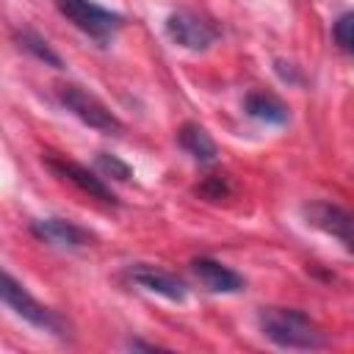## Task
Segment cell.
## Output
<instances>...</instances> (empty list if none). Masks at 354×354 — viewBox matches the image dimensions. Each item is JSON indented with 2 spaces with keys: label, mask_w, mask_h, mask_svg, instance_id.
<instances>
[{
  "label": "cell",
  "mask_w": 354,
  "mask_h": 354,
  "mask_svg": "<svg viewBox=\"0 0 354 354\" xmlns=\"http://www.w3.org/2000/svg\"><path fill=\"white\" fill-rule=\"evenodd\" d=\"M196 191H199L205 199L216 202V199H227L230 191H232V185H230V180H227L224 174H210V177H205V183H202Z\"/></svg>",
  "instance_id": "cell-16"
},
{
  "label": "cell",
  "mask_w": 354,
  "mask_h": 354,
  "mask_svg": "<svg viewBox=\"0 0 354 354\" xmlns=\"http://www.w3.org/2000/svg\"><path fill=\"white\" fill-rule=\"evenodd\" d=\"M177 144H180L194 160H199V163H213L216 155H218L216 141H213L210 133H207L202 124H196V122H185V124L177 130Z\"/></svg>",
  "instance_id": "cell-12"
},
{
  "label": "cell",
  "mask_w": 354,
  "mask_h": 354,
  "mask_svg": "<svg viewBox=\"0 0 354 354\" xmlns=\"http://www.w3.org/2000/svg\"><path fill=\"white\" fill-rule=\"evenodd\" d=\"M274 72H277L285 83H293V86H299V83L304 80L301 72H299V66L290 64V61H285V58H277V61H274Z\"/></svg>",
  "instance_id": "cell-17"
},
{
  "label": "cell",
  "mask_w": 354,
  "mask_h": 354,
  "mask_svg": "<svg viewBox=\"0 0 354 354\" xmlns=\"http://www.w3.org/2000/svg\"><path fill=\"white\" fill-rule=\"evenodd\" d=\"M58 14L72 22L80 33H86L88 39L108 44L122 28H124V17L94 3V0H55Z\"/></svg>",
  "instance_id": "cell-2"
},
{
  "label": "cell",
  "mask_w": 354,
  "mask_h": 354,
  "mask_svg": "<svg viewBox=\"0 0 354 354\" xmlns=\"http://www.w3.org/2000/svg\"><path fill=\"white\" fill-rule=\"evenodd\" d=\"M332 41L337 44V50L343 55L351 53V44H354V14L351 11H343L335 22H332Z\"/></svg>",
  "instance_id": "cell-14"
},
{
  "label": "cell",
  "mask_w": 354,
  "mask_h": 354,
  "mask_svg": "<svg viewBox=\"0 0 354 354\" xmlns=\"http://www.w3.org/2000/svg\"><path fill=\"white\" fill-rule=\"evenodd\" d=\"M97 169H100L105 177H113V180H119V183H127V180L133 177V169H130L122 158H116V155H111V152H97Z\"/></svg>",
  "instance_id": "cell-15"
},
{
  "label": "cell",
  "mask_w": 354,
  "mask_h": 354,
  "mask_svg": "<svg viewBox=\"0 0 354 354\" xmlns=\"http://www.w3.org/2000/svg\"><path fill=\"white\" fill-rule=\"evenodd\" d=\"M166 36L183 50L205 53L218 41L221 28L194 8H177L166 17Z\"/></svg>",
  "instance_id": "cell-5"
},
{
  "label": "cell",
  "mask_w": 354,
  "mask_h": 354,
  "mask_svg": "<svg viewBox=\"0 0 354 354\" xmlns=\"http://www.w3.org/2000/svg\"><path fill=\"white\" fill-rule=\"evenodd\" d=\"M194 274L199 277V282L210 290V293H241L246 288V279L232 271L230 266H224L221 260L213 257H194L191 263Z\"/></svg>",
  "instance_id": "cell-10"
},
{
  "label": "cell",
  "mask_w": 354,
  "mask_h": 354,
  "mask_svg": "<svg viewBox=\"0 0 354 354\" xmlns=\"http://www.w3.org/2000/svg\"><path fill=\"white\" fill-rule=\"evenodd\" d=\"M127 348H133V351H155V348H160V346H155V343H144V340H127Z\"/></svg>",
  "instance_id": "cell-18"
},
{
  "label": "cell",
  "mask_w": 354,
  "mask_h": 354,
  "mask_svg": "<svg viewBox=\"0 0 354 354\" xmlns=\"http://www.w3.org/2000/svg\"><path fill=\"white\" fill-rule=\"evenodd\" d=\"M257 326L279 348L315 351L326 346V335L321 332V326L304 310L296 307H260Z\"/></svg>",
  "instance_id": "cell-1"
},
{
  "label": "cell",
  "mask_w": 354,
  "mask_h": 354,
  "mask_svg": "<svg viewBox=\"0 0 354 354\" xmlns=\"http://www.w3.org/2000/svg\"><path fill=\"white\" fill-rule=\"evenodd\" d=\"M44 163H47V169H50L53 174H58L61 180L72 183V185H75L77 191H83L88 199H97V202H102V205H119V199H116V194L111 191V185H105L102 177H97L91 169L80 166L77 160L47 155Z\"/></svg>",
  "instance_id": "cell-6"
},
{
  "label": "cell",
  "mask_w": 354,
  "mask_h": 354,
  "mask_svg": "<svg viewBox=\"0 0 354 354\" xmlns=\"http://www.w3.org/2000/svg\"><path fill=\"white\" fill-rule=\"evenodd\" d=\"M0 301L8 304L19 318L33 324L36 329H44V332H53V335H61V337L66 335L64 332L66 329L64 318L55 310H50L47 304H41L33 293H28V288L3 268H0Z\"/></svg>",
  "instance_id": "cell-3"
},
{
  "label": "cell",
  "mask_w": 354,
  "mask_h": 354,
  "mask_svg": "<svg viewBox=\"0 0 354 354\" xmlns=\"http://www.w3.org/2000/svg\"><path fill=\"white\" fill-rule=\"evenodd\" d=\"M30 235L47 246H55V249H66V252H75V249H86L94 243V232H88L86 227L69 221V218H58V216H50V218H36L30 221Z\"/></svg>",
  "instance_id": "cell-7"
},
{
  "label": "cell",
  "mask_w": 354,
  "mask_h": 354,
  "mask_svg": "<svg viewBox=\"0 0 354 354\" xmlns=\"http://www.w3.org/2000/svg\"><path fill=\"white\" fill-rule=\"evenodd\" d=\"M243 111H246V116H252L263 124H285L290 119L288 105L271 91H249L243 100Z\"/></svg>",
  "instance_id": "cell-11"
},
{
  "label": "cell",
  "mask_w": 354,
  "mask_h": 354,
  "mask_svg": "<svg viewBox=\"0 0 354 354\" xmlns=\"http://www.w3.org/2000/svg\"><path fill=\"white\" fill-rule=\"evenodd\" d=\"M55 97H58V102H61L75 119H80L83 124H88V127H94V130H100V133H105V136H119V133L124 130L122 122H119V116H116L100 97H94L91 91H86L83 86L64 83V86L55 88Z\"/></svg>",
  "instance_id": "cell-4"
},
{
  "label": "cell",
  "mask_w": 354,
  "mask_h": 354,
  "mask_svg": "<svg viewBox=\"0 0 354 354\" xmlns=\"http://www.w3.org/2000/svg\"><path fill=\"white\" fill-rule=\"evenodd\" d=\"M124 279H130V282L138 285L141 290L158 293V296H163V299H169V301H183L185 293H188L185 282H183L177 274H171V271H166V268H158V266H152V263H130V266L124 268Z\"/></svg>",
  "instance_id": "cell-9"
},
{
  "label": "cell",
  "mask_w": 354,
  "mask_h": 354,
  "mask_svg": "<svg viewBox=\"0 0 354 354\" xmlns=\"http://www.w3.org/2000/svg\"><path fill=\"white\" fill-rule=\"evenodd\" d=\"M14 41H17V47L19 50H25L28 55H33L36 61H41V64H47V66H55V69H61L64 66V61H61V55L47 44V39L44 36H39L36 30H14Z\"/></svg>",
  "instance_id": "cell-13"
},
{
  "label": "cell",
  "mask_w": 354,
  "mask_h": 354,
  "mask_svg": "<svg viewBox=\"0 0 354 354\" xmlns=\"http://www.w3.org/2000/svg\"><path fill=\"white\" fill-rule=\"evenodd\" d=\"M301 216L310 227L332 235L335 241L343 243L346 252H351V216H348V210H343L340 205L326 202V199H313V202L301 205Z\"/></svg>",
  "instance_id": "cell-8"
}]
</instances>
